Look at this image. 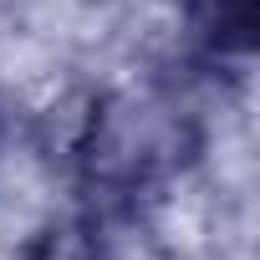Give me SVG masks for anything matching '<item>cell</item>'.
I'll list each match as a JSON object with an SVG mask.
<instances>
[{"instance_id":"1","label":"cell","mask_w":260,"mask_h":260,"mask_svg":"<svg viewBox=\"0 0 260 260\" xmlns=\"http://www.w3.org/2000/svg\"><path fill=\"white\" fill-rule=\"evenodd\" d=\"M189 148H194V127L184 107L148 92L102 97L77 133L82 179L102 194H127V199L169 179L189 158Z\"/></svg>"},{"instance_id":"2","label":"cell","mask_w":260,"mask_h":260,"mask_svg":"<svg viewBox=\"0 0 260 260\" xmlns=\"http://www.w3.org/2000/svg\"><path fill=\"white\" fill-rule=\"evenodd\" d=\"M184 21L209 61H245L260 31V0H184Z\"/></svg>"},{"instance_id":"3","label":"cell","mask_w":260,"mask_h":260,"mask_svg":"<svg viewBox=\"0 0 260 260\" xmlns=\"http://www.w3.org/2000/svg\"><path fill=\"white\" fill-rule=\"evenodd\" d=\"M26 260H102V240L87 219H51L26 245Z\"/></svg>"}]
</instances>
